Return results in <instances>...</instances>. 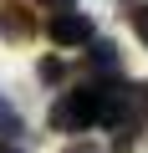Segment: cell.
I'll return each instance as SVG.
<instances>
[{
  "instance_id": "cell-10",
  "label": "cell",
  "mask_w": 148,
  "mask_h": 153,
  "mask_svg": "<svg viewBox=\"0 0 148 153\" xmlns=\"http://www.w3.org/2000/svg\"><path fill=\"white\" fill-rule=\"evenodd\" d=\"M0 153H21V148H16V143H0Z\"/></svg>"
},
{
  "instance_id": "cell-1",
  "label": "cell",
  "mask_w": 148,
  "mask_h": 153,
  "mask_svg": "<svg viewBox=\"0 0 148 153\" xmlns=\"http://www.w3.org/2000/svg\"><path fill=\"white\" fill-rule=\"evenodd\" d=\"M97 117H102V92L97 87H71L51 107V128L56 133H87Z\"/></svg>"
},
{
  "instance_id": "cell-7",
  "label": "cell",
  "mask_w": 148,
  "mask_h": 153,
  "mask_svg": "<svg viewBox=\"0 0 148 153\" xmlns=\"http://www.w3.org/2000/svg\"><path fill=\"white\" fill-rule=\"evenodd\" d=\"M41 76H46V82H61L66 66H61V61H41Z\"/></svg>"
},
{
  "instance_id": "cell-8",
  "label": "cell",
  "mask_w": 148,
  "mask_h": 153,
  "mask_svg": "<svg viewBox=\"0 0 148 153\" xmlns=\"http://www.w3.org/2000/svg\"><path fill=\"white\" fill-rule=\"evenodd\" d=\"M61 153H97V148H92V143H82V138H77V143H66V148H61Z\"/></svg>"
},
{
  "instance_id": "cell-9",
  "label": "cell",
  "mask_w": 148,
  "mask_h": 153,
  "mask_svg": "<svg viewBox=\"0 0 148 153\" xmlns=\"http://www.w3.org/2000/svg\"><path fill=\"white\" fill-rule=\"evenodd\" d=\"M41 5H51V10H71V0H41Z\"/></svg>"
},
{
  "instance_id": "cell-6",
  "label": "cell",
  "mask_w": 148,
  "mask_h": 153,
  "mask_svg": "<svg viewBox=\"0 0 148 153\" xmlns=\"http://www.w3.org/2000/svg\"><path fill=\"white\" fill-rule=\"evenodd\" d=\"M128 21H133V31H138V41L148 46V0H133V5H128Z\"/></svg>"
},
{
  "instance_id": "cell-2",
  "label": "cell",
  "mask_w": 148,
  "mask_h": 153,
  "mask_svg": "<svg viewBox=\"0 0 148 153\" xmlns=\"http://www.w3.org/2000/svg\"><path fill=\"white\" fill-rule=\"evenodd\" d=\"M46 36H51L56 46H87V41H97L92 21H87L82 10H56V16L46 21Z\"/></svg>"
},
{
  "instance_id": "cell-4",
  "label": "cell",
  "mask_w": 148,
  "mask_h": 153,
  "mask_svg": "<svg viewBox=\"0 0 148 153\" xmlns=\"http://www.w3.org/2000/svg\"><path fill=\"white\" fill-rule=\"evenodd\" d=\"M87 46H92V51H87L92 71H107V76H112V71H123V56H118V46H112V41H87Z\"/></svg>"
},
{
  "instance_id": "cell-5",
  "label": "cell",
  "mask_w": 148,
  "mask_h": 153,
  "mask_svg": "<svg viewBox=\"0 0 148 153\" xmlns=\"http://www.w3.org/2000/svg\"><path fill=\"white\" fill-rule=\"evenodd\" d=\"M16 133H26V128H21V112H16L10 102H0V138H5V143H10Z\"/></svg>"
},
{
  "instance_id": "cell-3",
  "label": "cell",
  "mask_w": 148,
  "mask_h": 153,
  "mask_svg": "<svg viewBox=\"0 0 148 153\" xmlns=\"http://www.w3.org/2000/svg\"><path fill=\"white\" fill-rule=\"evenodd\" d=\"M36 31V21L21 10V0H0V36H10V41H26Z\"/></svg>"
}]
</instances>
